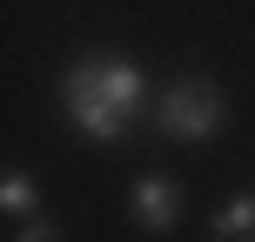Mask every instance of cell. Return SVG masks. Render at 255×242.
Masks as SVG:
<instances>
[{
	"mask_svg": "<svg viewBox=\"0 0 255 242\" xmlns=\"http://www.w3.org/2000/svg\"><path fill=\"white\" fill-rule=\"evenodd\" d=\"M13 242H61V236H54V229H47V222H27V229H20V236H13Z\"/></svg>",
	"mask_w": 255,
	"mask_h": 242,
	"instance_id": "7",
	"label": "cell"
},
{
	"mask_svg": "<svg viewBox=\"0 0 255 242\" xmlns=\"http://www.w3.org/2000/svg\"><path fill=\"white\" fill-rule=\"evenodd\" d=\"M74 74L88 81V88L101 94L121 121H134L141 108H148V74H141L128 54H88V61H74Z\"/></svg>",
	"mask_w": 255,
	"mask_h": 242,
	"instance_id": "2",
	"label": "cell"
},
{
	"mask_svg": "<svg viewBox=\"0 0 255 242\" xmlns=\"http://www.w3.org/2000/svg\"><path fill=\"white\" fill-rule=\"evenodd\" d=\"M128 216H134V229H154V236L175 229V222H181V182H175V175H141Z\"/></svg>",
	"mask_w": 255,
	"mask_h": 242,
	"instance_id": "4",
	"label": "cell"
},
{
	"mask_svg": "<svg viewBox=\"0 0 255 242\" xmlns=\"http://www.w3.org/2000/svg\"><path fill=\"white\" fill-rule=\"evenodd\" d=\"M208 242H255V195H229L208 222Z\"/></svg>",
	"mask_w": 255,
	"mask_h": 242,
	"instance_id": "5",
	"label": "cell"
},
{
	"mask_svg": "<svg viewBox=\"0 0 255 242\" xmlns=\"http://www.w3.org/2000/svg\"><path fill=\"white\" fill-rule=\"evenodd\" d=\"M61 108H67V121H74L88 141H121V135H128V121H121L81 74H74V67H67V81H61Z\"/></svg>",
	"mask_w": 255,
	"mask_h": 242,
	"instance_id": "3",
	"label": "cell"
},
{
	"mask_svg": "<svg viewBox=\"0 0 255 242\" xmlns=\"http://www.w3.org/2000/svg\"><path fill=\"white\" fill-rule=\"evenodd\" d=\"M222 121H229V94L202 74H181L154 94V128L175 141H208V135H222Z\"/></svg>",
	"mask_w": 255,
	"mask_h": 242,
	"instance_id": "1",
	"label": "cell"
},
{
	"mask_svg": "<svg viewBox=\"0 0 255 242\" xmlns=\"http://www.w3.org/2000/svg\"><path fill=\"white\" fill-rule=\"evenodd\" d=\"M0 209H7V216H34V209H40V182L27 175V168H7V182H0Z\"/></svg>",
	"mask_w": 255,
	"mask_h": 242,
	"instance_id": "6",
	"label": "cell"
}]
</instances>
